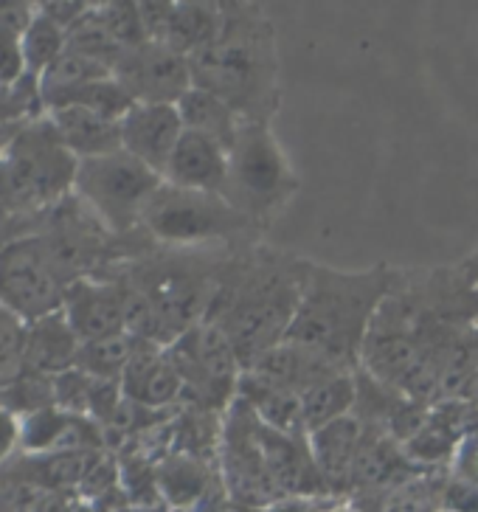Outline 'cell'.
Segmentation results:
<instances>
[{"label": "cell", "instance_id": "cell-28", "mask_svg": "<svg viewBox=\"0 0 478 512\" xmlns=\"http://www.w3.org/2000/svg\"><path fill=\"white\" fill-rule=\"evenodd\" d=\"M68 48H74L79 54H88L93 60L105 62L110 71H113V65L124 54L116 46V40L110 37V31L105 29V23H102L96 6H90L88 15L82 17V20H76L74 26L68 29Z\"/></svg>", "mask_w": 478, "mask_h": 512}, {"label": "cell", "instance_id": "cell-2", "mask_svg": "<svg viewBox=\"0 0 478 512\" xmlns=\"http://www.w3.org/2000/svg\"><path fill=\"white\" fill-rule=\"evenodd\" d=\"M192 85L223 99L242 121L279 113V48L270 17L254 3H223L217 37L189 57Z\"/></svg>", "mask_w": 478, "mask_h": 512}, {"label": "cell", "instance_id": "cell-36", "mask_svg": "<svg viewBox=\"0 0 478 512\" xmlns=\"http://www.w3.org/2000/svg\"><path fill=\"white\" fill-rule=\"evenodd\" d=\"M459 268H462V271L467 273V279H470V282H473V285L478 287V248H476V251H473V254L467 256V259H464Z\"/></svg>", "mask_w": 478, "mask_h": 512}, {"label": "cell", "instance_id": "cell-21", "mask_svg": "<svg viewBox=\"0 0 478 512\" xmlns=\"http://www.w3.org/2000/svg\"><path fill=\"white\" fill-rule=\"evenodd\" d=\"M220 23H223V3H172V15L161 43L189 60L195 51L209 46L217 37Z\"/></svg>", "mask_w": 478, "mask_h": 512}, {"label": "cell", "instance_id": "cell-29", "mask_svg": "<svg viewBox=\"0 0 478 512\" xmlns=\"http://www.w3.org/2000/svg\"><path fill=\"white\" fill-rule=\"evenodd\" d=\"M65 105H79V107H88L93 113H99V116H105L110 121H121L130 110L135 107L133 96L121 88L119 82H116V76H107V79H99V82H90L85 85L82 91L71 93L60 107ZM57 110V107H54Z\"/></svg>", "mask_w": 478, "mask_h": 512}, {"label": "cell", "instance_id": "cell-34", "mask_svg": "<svg viewBox=\"0 0 478 512\" xmlns=\"http://www.w3.org/2000/svg\"><path fill=\"white\" fill-rule=\"evenodd\" d=\"M17 442H23V425H20L12 408L0 403V462L9 459V453L15 451Z\"/></svg>", "mask_w": 478, "mask_h": 512}, {"label": "cell", "instance_id": "cell-25", "mask_svg": "<svg viewBox=\"0 0 478 512\" xmlns=\"http://www.w3.org/2000/svg\"><path fill=\"white\" fill-rule=\"evenodd\" d=\"M209 467L203 459H197L192 453H183L175 459H166L158 467V490L164 493L166 501H172L175 507H189L209 496Z\"/></svg>", "mask_w": 478, "mask_h": 512}, {"label": "cell", "instance_id": "cell-3", "mask_svg": "<svg viewBox=\"0 0 478 512\" xmlns=\"http://www.w3.org/2000/svg\"><path fill=\"white\" fill-rule=\"evenodd\" d=\"M400 282L403 273L389 265H374L369 271L313 265L287 341L327 355L346 372H358L372 318Z\"/></svg>", "mask_w": 478, "mask_h": 512}, {"label": "cell", "instance_id": "cell-31", "mask_svg": "<svg viewBox=\"0 0 478 512\" xmlns=\"http://www.w3.org/2000/svg\"><path fill=\"white\" fill-rule=\"evenodd\" d=\"M99 17L105 23V29L110 31V37L116 40V46L121 51H130V48L144 46L150 43L147 29H144V20H141V9L138 3H127V0H113V3H102L96 6Z\"/></svg>", "mask_w": 478, "mask_h": 512}, {"label": "cell", "instance_id": "cell-32", "mask_svg": "<svg viewBox=\"0 0 478 512\" xmlns=\"http://www.w3.org/2000/svg\"><path fill=\"white\" fill-rule=\"evenodd\" d=\"M29 76L17 37L0 34V88H17Z\"/></svg>", "mask_w": 478, "mask_h": 512}, {"label": "cell", "instance_id": "cell-22", "mask_svg": "<svg viewBox=\"0 0 478 512\" xmlns=\"http://www.w3.org/2000/svg\"><path fill=\"white\" fill-rule=\"evenodd\" d=\"M113 76V71L107 68L105 62L93 60L88 54H79L74 48H65L57 60L51 62V68L37 79L40 88V99L48 110L60 107L71 93L82 91L90 82H99Z\"/></svg>", "mask_w": 478, "mask_h": 512}, {"label": "cell", "instance_id": "cell-12", "mask_svg": "<svg viewBox=\"0 0 478 512\" xmlns=\"http://www.w3.org/2000/svg\"><path fill=\"white\" fill-rule=\"evenodd\" d=\"M254 439L262 451L270 476L282 487L284 496H318L327 493V484L315 467L310 437H287L273 431L254 414Z\"/></svg>", "mask_w": 478, "mask_h": 512}, {"label": "cell", "instance_id": "cell-15", "mask_svg": "<svg viewBox=\"0 0 478 512\" xmlns=\"http://www.w3.org/2000/svg\"><path fill=\"white\" fill-rule=\"evenodd\" d=\"M164 183L192 192L223 195L228 183V152L217 141L186 130L169 158Z\"/></svg>", "mask_w": 478, "mask_h": 512}, {"label": "cell", "instance_id": "cell-1", "mask_svg": "<svg viewBox=\"0 0 478 512\" xmlns=\"http://www.w3.org/2000/svg\"><path fill=\"white\" fill-rule=\"evenodd\" d=\"M313 265L256 242L231 251L206 321H217L228 332L242 369L287 341Z\"/></svg>", "mask_w": 478, "mask_h": 512}, {"label": "cell", "instance_id": "cell-4", "mask_svg": "<svg viewBox=\"0 0 478 512\" xmlns=\"http://www.w3.org/2000/svg\"><path fill=\"white\" fill-rule=\"evenodd\" d=\"M299 195V178L279 147L270 124L242 121L228 152V183L223 197L245 214L256 231L270 228L287 203Z\"/></svg>", "mask_w": 478, "mask_h": 512}, {"label": "cell", "instance_id": "cell-14", "mask_svg": "<svg viewBox=\"0 0 478 512\" xmlns=\"http://www.w3.org/2000/svg\"><path fill=\"white\" fill-rule=\"evenodd\" d=\"M245 375H251L254 380L273 386V389L301 394L304 389L315 386L318 380H327V377L335 375H355V372H346L321 352L284 341L276 349H270L268 355H262L251 369H245Z\"/></svg>", "mask_w": 478, "mask_h": 512}, {"label": "cell", "instance_id": "cell-18", "mask_svg": "<svg viewBox=\"0 0 478 512\" xmlns=\"http://www.w3.org/2000/svg\"><path fill=\"white\" fill-rule=\"evenodd\" d=\"M82 341L62 313L26 324V372L40 377H57L76 369Z\"/></svg>", "mask_w": 478, "mask_h": 512}, {"label": "cell", "instance_id": "cell-24", "mask_svg": "<svg viewBox=\"0 0 478 512\" xmlns=\"http://www.w3.org/2000/svg\"><path fill=\"white\" fill-rule=\"evenodd\" d=\"M299 397L304 428H307V434H315L329 422L341 420V417L355 411L358 380H355V375L327 377V380H318L310 389H304Z\"/></svg>", "mask_w": 478, "mask_h": 512}, {"label": "cell", "instance_id": "cell-11", "mask_svg": "<svg viewBox=\"0 0 478 512\" xmlns=\"http://www.w3.org/2000/svg\"><path fill=\"white\" fill-rule=\"evenodd\" d=\"M186 133L178 105H135L121 119V150L164 178L169 158Z\"/></svg>", "mask_w": 478, "mask_h": 512}, {"label": "cell", "instance_id": "cell-23", "mask_svg": "<svg viewBox=\"0 0 478 512\" xmlns=\"http://www.w3.org/2000/svg\"><path fill=\"white\" fill-rule=\"evenodd\" d=\"M178 113L189 133H200V136L217 141L225 152H231L242 119L225 105L223 99H217L209 91L192 88L178 102Z\"/></svg>", "mask_w": 478, "mask_h": 512}, {"label": "cell", "instance_id": "cell-37", "mask_svg": "<svg viewBox=\"0 0 478 512\" xmlns=\"http://www.w3.org/2000/svg\"><path fill=\"white\" fill-rule=\"evenodd\" d=\"M17 133V130H15ZM12 133V136H15ZM12 136H6V133H0V158H3V152H6V147H9V141H12Z\"/></svg>", "mask_w": 478, "mask_h": 512}, {"label": "cell", "instance_id": "cell-8", "mask_svg": "<svg viewBox=\"0 0 478 512\" xmlns=\"http://www.w3.org/2000/svg\"><path fill=\"white\" fill-rule=\"evenodd\" d=\"M166 355L183 380V394L197 397L203 408H225L237 400L239 377L245 369L228 332L217 321H200L166 347Z\"/></svg>", "mask_w": 478, "mask_h": 512}, {"label": "cell", "instance_id": "cell-30", "mask_svg": "<svg viewBox=\"0 0 478 512\" xmlns=\"http://www.w3.org/2000/svg\"><path fill=\"white\" fill-rule=\"evenodd\" d=\"M26 375V321L0 307V389Z\"/></svg>", "mask_w": 478, "mask_h": 512}, {"label": "cell", "instance_id": "cell-20", "mask_svg": "<svg viewBox=\"0 0 478 512\" xmlns=\"http://www.w3.org/2000/svg\"><path fill=\"white\" fill-rule=\"evenodd\" d=\"M237 397L242 403H248L256 417L273 431H282L287 437H310L304 428V417H301V397L296 392L273 389V386H265L242 372Z\"/></svg>", "mask_w": 478, "mask_h": 512}, {"label": "cell", "instance_id": "cell-35", "mask_svg": "<svg viewBox=\"0 0 478 512\" xmlns=\"http://www.w3.org/2000/svg\"><path fill=\"white\" fill-rule=\"evenodd\" d=\"M37 9H40L48 20H54L57 26H62V29L68 31L76 20H82V17L88 15L90 3H40Z\"/></svg>", "mask_w": 478, "mask_h": 512}, {"label": "cell", "instance_id": "cell-10", "mask_svg": "<svg viewBox=\"0 0 478 512\" xmlns=\"http://www.w3.org/2000/svg\"><path fill=\"white\" fill-rule=\"evenodd\" d=\"M113 76L135 105H178L192 91L189 60L164 43H144L130 48L113 65Z\"/></svg>", "mask_w": 478, "mask_h": 512}, {"label": "cell", "instance_id": "cell-7", "mask_svg": "<svg viewBox=\"0 0 478 512\" xmlns=\"http://www.w3.org/2000/svg\"><path fill=\"white\" fill-rule=\"evenodd\" d=\"M161 183L158 172L119 150L79 161L74 192L113 234H127L141 226V214Z\"/></svg>", "mask_w": 478, "mask_h": 512}, {"label": "cell", "instance_id": "cell-27", "mask_svg": "<svg viewBox=\"0 0 478 512\" xmlns=\"http://www.w3.org/2000/svg\"><path fill=\"white\" fill-rule=\"evenodd\" d=\"M20 48H23V60H26L29 76L31 79H40L51 68V62L57 60L62 51L68 48V31L57 26L54 20H48L37 9L34 23L23 34V40H20Z\"/></svg>", "mask_w": 478, "mask_h": 512}, {"label": "cell", "instance_id": "cell-17", "mask_svg": "<svg viewBox=\"0 0 478 512\" xmlns=\"http://www.w3.org/2000/svg\"><path fill=\"white\" fill-rule=\"evenodd\" d=\"M360 439H363V422L355 414H346L341 420L329 422L321 431L310 434V451H313L321 479L327 484V493L349 490Z\"/></svg>", "mask_w": 478, "mask_h": 512}, {"label": "cell", "instance_id": "cell-13", "mask_svg": "<svg viewBox=\"0 0 478 512\" xmlns=\"http://www.w3.org/2000/svg\"><path fill=\"white\" fill-rule=\"evenodd\" d=\"M62 316L82 344L119 335L124 332V285L79 279L65 290Z\"/></svg>", "mask_w": 478, "mask_h": 512}, {"label": "cell", "instance_id": "cell-38", "mask_svg": "<svg viewBox=\"0 0 478 512\" xmlns=\"http://www.w3.org/2000/svg\"><path fill=\"white\" fill-rule=\"evenodd\" d=\"M439 512H450V510H439Z\"/></svg>", "mask_w": 478, "mask_h": 512}, {"label": "cell", "instance_id": "cell-19", "mask_svg": "<svg viewBox=\"0 0 478 512\" xmlns=\"http://www.w3.org/2000/svg\"><path fill=\"white\" fill-rule=\"evenodd\" d=\"M48 121L60 133L62 144L74 152L79 161L102 158L121 150V121H110L88 107L65 105L48 110Z\"/></svg>", "mask_w": 478, "mask_h": 512}, {"label": "cell", "instance_id": "cell-6", "mask_svg": "<svg viewBox=\"0 0 478 512\" xmlns=\"http://www.w3.org/2000/svg\"><path fill=\"white\" fill-rule=\"evenodd\" d=\"M141 228L152 240L178 251L248 245L259 234L254 223L223 195L192 192L172 183H161V189L150 197L141 214Z\"/></svg>", "mask_w": 478, "mask_h": 512}, {"label": "cell", "instance_id": "cell-33", "mask_svg": "<svg viewBox=\"0 0 478 512\" xmlns=\"http://www.w3.org/2000/svg\"><path fill=\"white\" fill-rule=\"evenodd\" d=\"M34 9L37 6L23 3V0H0V34H9V37L23 40V34L29 31L34 17H37Z\"/></svg>", "mask_w": 478, "mask_h": 512}, {"label": "cell", "instance_id": "cell-16", "mask_svg": "<svg viewBox=\"0 0 478 512\" xmlns=\"http://www.w3.org/2000/svg\"><path fill=\"white\" fill-rule=\"evenodd\" d=\"M121 392L135 406L166 408L183 394V380L166 349L138 341L133 361L121 375Z\"/></svg>", "mask_w": 478, "mask_h": 512}, {"label": "cell", "instance_id": "cell-26", "mask_svg": "<svg viewBox=\"0 0 478 512\" xmlns=\"http://www.w3.org/2000/svg\"><path fill=\"white\" fill-rule=\"evenodd\" d=\"M135 349H138V341L127 332L107 335L99 341H85L76 355V369L93 380H121L133 361Z\"/></svg>", "mask_w": 478, "mask_h": 512}, {"label": "cell", "instance_id": "cell-5", "mask_svg": "<svg viewBox=\"0 0 478 512\" xmlns=\"http://www.w3.org/2000/svg\"><path fill=\"white\" fill-rule=\"evenodd\" d=\"M79 158L62 144L54 124L20 127L0 158V195L23 217L40 214L74 192Z\"/></svg>", "mask_w": 478, "mask_h": 512}, {"label": "cell", "instance_id": "cell-9", "mask_svg": "<svg viewBox=\"0 0 478 512\" xmlns=\"http://www.w3.org/2000/svg\"><path fill=\"white\" fill-rule=\"evenodd\" d=\"M65 290L37 231L0 251V307L26 324L62 313Z\"/></svg>", "mask_w": 478, "mask_h": 512}]
</instances>
